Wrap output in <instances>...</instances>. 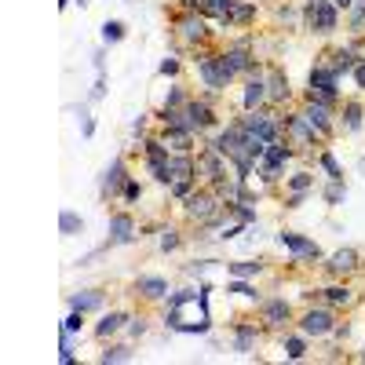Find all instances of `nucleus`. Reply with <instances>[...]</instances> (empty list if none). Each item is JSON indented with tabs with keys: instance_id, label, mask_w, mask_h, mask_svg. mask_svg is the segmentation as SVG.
<instances>
[{
	"instance_id": "f257e3e1",
	"label": "nucleus",
	"mask_w": 365,
	"mask_h": 365,
	"mask_svg": "<svg viewBox=\"0 0 365 365\" xmlns=\"http://www.w3.org/2000/svg\"><path fill=\"white\" fill-rule=\"evenodd\" d=\"M216 103H220V96H208V91H194V99L182 106V125H187L201 143H205L208 135H216L220 125H223Z\"/></svg>"
},
{
	"instance_id": "f03ea898",
	"label": "nucleus",
	"mask_w": 365,
	"mask_h": 365,
	"mask_svg": "<svg viewBox=\"0 0 365 365\" xmlns=\"http://www.w3.org/2000/svg\"><path fill=\"white\" fill-rule=\"evenodd\" d=\"M340 73H336V66H332V55L329 51H322L318 58H314V66H311V73H307V96H314V99H322V103H332V106H340L344 103V88H340Z\"/></svg>"
},
{
	"instance_id": "7ed1b4c3",
	"label": "nucleus",
	"mask_w": 365,
	"mask_h": 365,
	"mask_svg": "<svg viewBox=\"0 0 365 365\" xmlns=\"http://www.w3.org/2000/svg\"><path fill=\"white\" fill-rule=\"evenodd\" d=\"M194 70H197L201 91H208V96H227V88L237 81V77L227 70L220 48H201L197 58H194Z\"/></svg>"
},
{
	"instance_id": "20e7f679",
	"label": "nucleus",
	"mask_w": 365,
	"mask_h": 365,
	"mask_svg": "<svg viewBox=\"0 0 365 365\" xmlns=\"http://www.w3.org/2000/svg\"><path fill=\"white\" fill-rule=\"evenodd\" d=\"M336 322H340V311H332L325 299L303 303V311L296 314V329H299L311 344H314V340H329L332 329H336Z\"/></svg>"
},
{
	"instance_id": "39448f33",
	"label": "nucleus",
	"mask_w": 365,
	"mask_h": 365,
	"mask_svg": "<svg viewBox=\"0 0 365 365\" xmlns=\"http://www.w3.org/2000/svg\"><path fill=\"white\" fill-rule=\"evenodd\" d=\"M282 128H285V143L296 150V154H318L322 146H329L311 125H307V117L299 113V106H285L282 110Z\"/></svg>"
},
{
	"instance_id": "423d86ee",
	"label": "nucleus",
	"mask_w": 365,
	"mask_h": 365,
	"mask_svg": "<svg viewBox=\"0 0 365 365\" xmlns=\"http://www.w3.org/2000/svg\"><path fill=\"white\" fill-rule=\"evenodd\" d=\"M299 8H303V29L314 37H332L344 22L340 8L332 0H299Z\"/></svg>"
},
{
	"instance_id": "0eeeda50",
	"label": "nucleus",
	"mask_w": 365,
	"mask_h": 365,
	"mask_svg": "<svg viewBox=\"0 0 365 365\" xmlns=\"http://www.w3.org/2000/svg\"><path fill=\"white\" fill-rule=\"evenodd\" d=\"M172 34H175V41L182 44V48H194V51H201V48H208V41H212V29H208V19L201 15V11H172Z\"/></svg>"
},
{
	"instance_id": "6e6552de",
	"label": "nucleus",
	"mask_w": 365,
	"mask_h": 365,
	"mask_svg": "<svg viewBox=\"0 0 365 365\" xmlns=\"http://www.w3.org/2000/svg\"><path fill=\"white\" fill-rule=\"evenodd\" d=\"M340 106H332V103H322V99H314V96H307V91H299V113L307 117V125L329 143L332 135L340 132V113H336Z\"/></svg>"
},
{
	"instance_id": "1a4fd4ad",
	"label": "nucleus",
	"mask_w": 365,
	"mask_h": 365,
	"mask_svg": "<svg viewBox=\"0 0 365 365\" xmlns=\"http://www.w3.org/2000/svg\"><path fill=\"white\" fill-rule=\"evenodd\" d=\"M179 208H182V220H187L190 227H197V223H208V220L220 216V212H223V197L201 182L197 190H190L187 197L179 201Z\"/></svg>"
},
{
	"instance_id": "9d476101",
	"label": "nucleus",
	"mask_w": 365,
	"mask_h": 365,
	"mask_svg": "<svg viewBox=\"0 0 365 365\" xmlns=\"http://www.w3.org/2000/svg\"><path fill=\"white\" fill-rule=\"evenodd\" d=\"M256 318L267 332H274V336H282V332H289L296 325V307L285 299V296H263L256 303Z\"/></svg>"
},
{
	"instance_id": "9b49d317",
	"label": "nucleus",
	"mask_w": 365,
	"mask_h": 365,
	"mask_svg": "<svg viewBox=\"0 0 365 365\" xmlns=\"http://www.w3.org/2000/svg\"><path fill=\"white\" fill-rule=\"evenodd\" d=\"M241 128H245L249 135L263 139L267 146L270 143H278L285 139V128H282V110H274V106H259V110H249V113H241Z\"/></svg>"
},
{
	"instance_id": "f8f14e48",
	"label": "nucleus",
	"mask_w": 365,
	"mask_h": 365,
	"mask_svg": "<svg viewBox=\"0 0 365 365\" xmlns=\"http://www.w3.org/2000/svg\"><path fill=\"white\" fill-rule=\"evenodd\" d=\"M296 158H299L296 150H292V146H289L285 139H278V143H270V146H267L263 161L256 165V175H259V179L267 182V187H278V182H285V175H289L285 168H289V165H292Z\"/></svg>"
},
{
	"instance_id": "ddd939ff",
	"label": "nucleus",
	"mask_w": 365,
	"mask_h": 365,
	"mask_svg": "<svg viewBox=\"0 0 365 365\" xmlns=\"http://www.w3.org/2000/svg\"><path fill=\"white\" fill-rule=\"evenodd\" d=\"M135 237H143L139 234V223H135V216L128 208H117V212H110V220H106V252L110 249H125V245H132Z\"/></svg>"
},
{
	"instance_id": "4468645a",
	"label": "nucleus",
	"mask_w": 365,
	"mask_h": 365,
	"mask_svg": "<svg viewBox=\"0 0 365 365\" xmlns=\"http://www.w3.org/2000/svg\"><path fill=\"white\" fill-rule=\"evenodd\" d=\"M278 245L292 256V263H322L325 252L314 237L299 234V230H278Z\"/></svg>"
},
{
	"instance_id": "2eb2a0df",
	"label": "nucleus",
	"mask_w": 365,
	"mask_h": 365,
	"mask_svg": "<svg viewBox=\"0 0 365 365\" xmlns=\"http://www.w3.org/2000/svg\"><path fill=\"white\" fill-rule=\"evenodd\" d=\"M332 282H351L354 274L361 270V252L354 249V245H344V249H336V252H329L322 263H318Z\"/></svg>"
},
{
	"instance_id": "dca6fc26",
	"label": "nucleus",
	"mask_w": 365,
	"mask_h": 365,
	"mask_svg": "<svg viewBox=\"0 0 365 365\" xmlns=\"http://www.w3.org/2000/svg\"><path fill=\"white\" fill-rule=\"evenodd\" d=\"M263 325H259V318H237V322H230V351L234 354H252L256 347H259V340H263Z\"/></svg>"
},
{
	"instance_id": "f3484780",
	"label": "nucleus",
	"mask_w": 365,
	"mask_h": 365,
	"mask_svg": "<svg viewBox=\"0 0 365 365\" xmlns=\"http://www.w3.org/2000/svg\"><path fill=\"white\" fill-rule=\"evenodd\" d=\"M263 81H267V106L285 110V106L292 103V84H289V73H285L278 63H267V66H263Z\"/></svg>"
},
{
	"instance_id": "a211bd4d",
	"label": "nucleus",
	"mask_w": 365,
	"mask_h": 365,
	"mask_svg": "<svg viewBox=\"0 0 365 365\" xmlns=\"http://www.w3.org/2000/svg\"><path fill=\"white\" fill-rule=\"evenodd\" d=\"M230 172V161L220 154V150H212V146H201L197 150V179L205 182V187H216V182H223Z\"/></svg>"
},
{
	"instance_id": "6ab92c4d",
	"label": "nucleus",
	"mask_w": 365,
	"mask_h": 365,
	"mask_svg": "<svg viewBox=\"0 0 365 365\" xmlns=\"http://www.w3.org/2000/svg\"><path fill=\"white\" fill-rule=\"evenodd\" d=\"M132 179L128 172V161L125 158H113L103 175H99V201H120V190H125V182Z\"/></svg>"
},
{
	"instance_id": "aec40b11",
	"label": "nucleus",
	"mask_w": 365,
	"mask_h": 365,
	"mask_svg": "<svg viewBox=\"0 0 365 365\" xmlns=\"http://www.w3.org/2000/svg\"><path fill=\"white\" fill-rule=\"evenodd\" d=\"M322 299L329 303L332 311H354L358 303H361V296H358V289L351 285V282H329L325 289H322Z\"/></svg>"
},
{
	"instance_id": "412c9836",
	"label": "nucleus",
	"mask_w": 365,
	"mask_h": 365,
	"mask_svg": "<svg viewBox=\"0 0 365 365\" xmlns=\"http://www.w3.org/2000/svg\"><path fill=\"white\" fill-rule=\"evenodd\" d=\"M128 322H132V314H128V311H106V314L96 322V329H91V336H96L99 344H106V340L120 336V332L128 329Z\"/></svg>"
},
{
	"instance_id": "4be33fe9",
	"label": "nucleus",
	"mask_w": 365,
	"mask_h": 365,
	"mask_svg": "<svg viewBox=\"0 0 365 365\" xmlns=\"http://www.w3.org/2000/svg\"><path fill=\"white\" fill-rule=\"evenodd\" d=\"M135 296L146 299V303H165L168 296V278H161V274H139V278L132 282Z\"/></svg>"
},
{
	"instance_id": "5701e85b",
	"label": "nucleus",
	"mask_w": 365,
	"mask_h": 365,
	"mask_svg": "<svg viewBox=\"0 0 365 365\" xmlns=\"http://www.w3.org/2000/svg\"><path fill=\"white\" fill-rule=\"evenodd\" d=\"M158 135L168 143L172 154H197L201 150V139L190 128H158Z\"/></svg>"
},
{
	"instance_id": "b1692460",
	"label": "nucleus",
	"mask_w": 365,
	"mask_h": 365,
	"mask_svg": "<svg viewBox=\"0 0 365 365\" xmlns=\"http://www.w3.org/2000/svg\"><path fill=\"white\" fill-rule=\"evenodd\" d=\"M66 307L70 311H81V314H96L106 307V292L103 289H77L66 296Z\"/></svg>"
},
{
	"instance_id": "393cba45",
	"label": "nucleus",
	"mask_w": 365,
	"mask_h": 365,
	"mask_svg": "<svg viewBox=\"0 0 365 365\" xmlns=\"http://www.w3.org/2000/svg\"><path fill=\"white\" fill-rule=\"evenodd\" d=\"M336 113H340V132L344 135H358L365 128V103L361 99H344Z\"/></svg>"
},
{
	"instance_id": "a878e982",
	"label": "nucleus",
	"mask_w": 365,
	"mask_h": 365,
	"mask_svg": "<svg viewBox=\"0 0 365 365\" xmlns=\"http://www.w3.org/2000/svg\"><path fill=\"white\" fill-rule=\"evenodd\" d=\"M259 106H267V81H263V73H252L241 84V113L259 110Z\"/></svg>"
},
{
	"instance_id": "bb28decb",
	"label": "nucleus",
	"mask_w": 365,
	"mask_h": 365,
	"mask_svg": "<svg viewBox=\"0 0 365 365\" xmlns=\"http://www.w3.org/2000/svg\"><path fill=\"white\" fill-rule=\"evenodd\" d=\"M329 55H332V66H336V73H340V77H351V73H354V66L361 63V51H358V48H351V44H336V48H329Z\"/></svg>"
},
{
	"instance_id": "cd10ccee",
	"label": "nucleus",
	"mask_w": 365,
	"mask_h": 365,
	"mask_svg": "<svg viewBox=\"0 0 365 365\" xmlns=\"http://www.w3.org/2000/svg\"><path fill=\"white\" fill-rule=\"evenodd\" d=\"M256 15H259V8L252 4V0H237L230 19L223 22V29H249V26H256Z\"/></svg>"
},
{
	"instance_id": "c85d7f7f",
	"label": "nucleus",
	"mask_w": 365,
	"mask_h": 365,
	"mask_svg": "<svg viewBox=\"0 0 365 365\" xmlns=\"http://www.w3.org/2000/svg\"><path fill=\"white\" fill-rule=\"evenodd\" d=\"M282 351H285L289 361H303V358H307V351H311V340L303 336L299 329H289V332H282Z\"/></svg>"
},
{
	"instance_id": "c756f323",
	"label": "nucleus",
	"mask_w": 365,
	"mask_h": 365,
	"mask_svg": "<svg viewBox=\"0 0 365 365\" xmlns=\"http://www.w3.org/2000/svg\"><path fill=\"white\" fill-rule=\"evenodd\" d=\"M263 274H267V263L263 259H227V278H263Z\"/></svg>"
},
{
	"instance_id": "7c9ffc66",
	"label": "nucleus",
	"mask_w": 365,
	"mask_h": 365,
	"mask_svg": "<svg viewBox=\"0 0 365 365\" xmlns=\"http://www.w3.org/2000/svg\"><path fill=\"white\" fill-rule=\"evenodd\" d=\"M285 190H296V194H314L318 190V179L311 168H296L285 175Z\"/></svg>"
},
{
	"instance_id": "2f4dec72",
	"label": "nucleus",
	"mask_w": 365,
	"mask_h": 365,
	"mask_svg": "<svg viewBox=\"0 0 365 365\" xmlns=\"http://www.w3.org/2000/svg\"><path fill=\"white\" fill-rule=\"evenodd\" d=\"M99 361H103V365H125V361H135V347H132V344H110V340H106V347L99 351Z\"/></svg>"
},
{
	"instance_id": "473e14b6",
	"label": "nucleus",
	"mask_w": 365,
	"mask_h": 365,
	"mask_svg": "<svg viewBox=\"0 0 365 365\" xmlns=\"http://www.w3.org/2000/svg\"><path fill=\"white\" fill-rule=\"evenodd\" d=\"M190 99H194V91H190L187 84L172 81V84H168V91H165V99H161V106H165V110H182Z\"/></svg>"
},
{
	"instance_id": "72a5a7b5",
	"label": "nucleus",
	"mask_w": 365,
	"mask_h": 365,
	"mask_svg": "<svg viewBox=\"0 0 365 365\" xmlns=\"http://www.w3.org/2000/svg\"><path fill=\"white\" fill-rule=\"evenodd\" d=\"M223 292L241 296V299H252V303H259V299H263V292L256 289V282H252V278H227V289H223Z\"/></svg>"
},
{
	"instance_id": "f704fd0d",
	"label": "nucleus",
	"mask_w": 365,
	"mask_h": 365,
	"mask_svg": "<svg viewBox=\"0 0 365 365\" xmlns=\"http://www.w3.org/2000/svg\"><path fill=\"white\" fill-rule=\"evenodd\" d=\"M234 4H237V0H205V4H201V15L208 19V22H227L230 19V11H234Z\"/></svg>"
},
{
	"instance_id": "c9c22d12",
	"label": "nucleus",
	"mask_w": 365,
	"mask_h": 365,
	"mask_svg": "<svg viewBox=\"0 0 365 365\" xmlns=\"http://www.w3.org/2000/svg\"><path fill=\"white\" fill-rule=\"evenodd\" d=\"M318 194H322V201H325L329 208H340V205L347 201V182H344V179H325V187H322Z\"/></svg>"
},
{
	"instance_id": "e433bc0d",
	"label": "nucleus",
	"mask_w": 365,
	"mask_h": 365,
	"mask_svg": "<svg viewBox=\"0 0 365 365\" xmlns=\"http://www.w3.org/2000/svg\"><path fill=\"white\" fill-rule=\"evenodd\" d=\"M274 19H278V26H285V29H303L299 0H296V4H278V8H274Z\"/></svg>"
},
{
	"instance_id": "4c0bfd02",
	"label": "nucleus",
	"mask_w": 365,
	"mask_h": 365,
	"mask_svg": "<svg viewBox=\"0 0 365 365\" xmlns=\"http://www.w3.org/2000/svg\"><path fill=\"white\" fill-rule=\"evenodd\" d=\"M58 234H63V237L84 234V216H81V212H73V208H63V212H58Z\"/></svg>"
},
{
	"instance_id": "58836bf2",
	"label": "nucleus",
	"mask_w": 365,
	"mask_h": 365,
	"mask_svg": "<svg viewBox=\"0 0 365 365\" xmlns=\"http://www.w3.org/2000/svg\"><path fill=\"white\" fill-rule=\"evenodd\" d=\"M314 165L325 172V179H344V165L336 161V154H332L329 146H322L318 154H314Z\"/></svg>"
},
{
	"instance_id": "ea45409f",
	"label": "nucleus",
	"mask_w": 365,
	"mask_h": 365,
	"mask_svg": "<svg viewBox=\"0 0 365 365\" xmlns=\"http://www.w3.org/2000/svg\"><path fill=\"white\" fill-rule=\"evenodd\" d=\"M99 37H103L106 48H113V44H120V41L128 37V26L120 22V19H106V22L99 26Z\"/></svg>"
},
{
	"instance_id": "a19ab883",
	"label": "nucleus",
	"mask_w": 365,
	"mask_h": 365,
	"mask_svg": "<svg viewBox=\"0 0 365 365\" xmlns=\"http://www.w3.org/2000/svg\"><path fill=\"white\" fill-rule=\"evenodd\" d=\"M158 249H161L165 256H168V252H179V249H182V230H179V227H161Z\"/></svg>"
},
{
	"instance_id": "79ce46f5",
	"label": "nucleus",
	"mask_w": 365,
	"mask_h": 365,
	"mask_svg": "<svg viewBox=\"0 0 365 365\" xmlns=\"http://www.w3.org/2000/svg\"><path fill=\"white\" fill-rule=\"evenodd\" d=\"M70 110H73L77 120H81V139H91V135H96V117H91L88 103H77V106H70Z\"/></svg>"
},
{
	"instance_id": "37998d69",
	"label": "nucleus",
	"mask_w": 365,
	"mask_h": 365,
	"mask_svg": "<svg viewBox=\"0 0 365 365\" xmlns=\"http://www.w3.org/2000/svg\"><path fill=\"white\" fill-rule=\"evenodd\" d=\"M58 361H63V365H73V361H77V351H73V332H63V329H58Z\"/></svg>"
},
{
	"instance_id": "c03bdc74",
	"label": "nucleus",
	"mask_w": 365,
	"mask_h": 365,
	"mask_svg": "<svg viewBox=\"0 0 365 365\" xmlns=\"http://www.w3.org/2000/svg\"><path fill=\"white\" fill-rule=\"evenodd\" d=\"M344 29H351V34H365V4H354L344 15Z\"/></svg>"
},
{
	"instance_id": "a18cd8bd",
	"label": "nucleus",
	"mask_w": 365,
	"mask_h": 365,
	"mask_svg": "<svg viewBox=\"0 0 365 365\" xmlns=\"http://www.w3.org/2000/svg\"><path fill=\"white\" fill-rule=\"evenodd\" d=\"M158 73H161V77H168V81H175V77L182 73V58H179L175 51H172V55H165L161 63H158Z\"/></svg>"
},
{
	"instance_id": "49530a36",
	"label": "nucleus",
	"mask_w": 365,
	"mask_h": 365,
	"mask_svg": "<svg viewBox=\"0 0 365 365\" xmlns=\"http://www.w3.org/2000/svg\"><path fill=\"white\" fill-rule=\"evenodd\" d=\"M125 332H128V340H132V344H135V340H143L146 332H150V318H146V314H132V322H128V329H125Z\"/></svg>"
},
{
	"instance_id": "de8ad7c7",
	"label": "nucleus",
	"mask_w": 365,
	"mask_h": 365,
	"mask_svg": "<svg viewBox=\"0 0 365 365\" xmlns=\"http://www.w3.org/2000/svg\"><path fill=\"white\" fill-rule=\"evenodd\" d=\"M150 125H158V120H154V113H139V117L132 120V135L143 143L146 135H154V132H150Z\"/></svg>"
},
{
	"instance_id": "09e8293b",
	"label": "nucleus",
	"mask_w": 365,
	"mask_h": 365,
	"mask_svg": "<svg viewBox=\"0 0 365 365\" xmlns=\"http://www.w3.org/2000/svg\"><path fill=\"white\" fill-rule=\"evenodd\" d=\"M139 197H143V182L132 175V179L125 182V190H120V205H135Z\"/></svg>"
},
{
	"instance_id": "8fccbe9b",
	"label": "nucleus",
	"mask_w": 365,
	"mask_h": 365,
	"mask_svg": "<svg viewBox=\"0 0 365 365\" xmlns=\"http://www.w3.org/2000/svg\"><path fill=\"white\" fill-rule=\"evenodd\" d=\"M84 318H88V314L70 311V314L63 318V325H58V329H63V332H73V336H81V332H84Z\"/></svg>"
},
{
	"instance_id": "3c124183",
	"label": "nucleus",
	"mask_w": 365,
	"mask_h": 365,
	"mask_svg": "<svg viewBox=\"0 0 365 365\" xmlns=\"http://www.w3.org/2000/svg\"><path fill=\"white\" fill-rule=\"evenodd\" d=\"M99 99H106V73H96V84L88 91V103H99Z\"/></svg>"
},
{
	"instance_id": "603ef678",
	"label": "nucleus",
	"mask_w": 365,
	"mask_h": 365,
	"mask_svg": "<svg viewBox=\"0 0 365 365\" xmlns=\"http://www.w3.org/2000/svg\"><path fill=\"white\" fill-rule=\"evenodd\" d=\"M311 194H296V190H285V197H282V205L289 208V212H296V208H303V201H307Z\"/></svg>"
},
{
	"instance_id": "864d4df0",
	"label": "nucleus",
	"mask_w": 365,
	"mask_h": 365,
	"mask_svg": "<svg viewBox=\"0 0 365 365\" xmlns=\"http://www.w3.org/2000/svg\"><path fill=\"white\" fill-rule=\"evenodd\" d=\"M220 259H194V263H187V274H194V278H201V274L208 270V267H216Z\"/></svg>"
},
{
	"instance_id": "5fc2aeb1",
	"label": "nucleus",
	"mask_w": 365,
	"mask_h": 365,
	"mask_svg": "<svg viewBox=\"0 0 365 365\" xmlns=\"http://www.w3.org/2000/svg\"><path fill=\"white\" fill-rule=\"evenodd\" d=\"M91 66H96V73H106V44H99L91 51Z\"/></svg>"
},
{
	"instance_id": "6e6d98bb",
	"label": "nucleus",
	"mask_w": 365,
	"mask_h": 365,
	"mask_svg": "<svg viewBox=\"0 0 365 365\" xmlns=\"http://www.w3.org/2000/svg\"><path fill=\"white\" fill-rule=\"evenodd\" d=\"M351 77H354V88H358V91H365V55H361V63L354 66V73H351Z\"/></svg>"
},
{
	"instance_id": "4d7b16f0",
	"label": "nucleus",
	"mask_w": 365,
	"mask_h": 365,
	"mask_svg": "<svg viewBox=\"0 0 365 365\" xmlns=\"http://www.w3.org/2000/svg\"><path fill=\"white\" fill-rule=\"evenodd\" d=\"M201 4H205V0H175L179 11H201Z\"/></svg>"
},
{
	"instance_id": "13d9d810",
	"label": "nucleus",
	"mask_w": 365,
	"mask_h": 365,
	"mask_svg": "<svg viewBox=\"0 0 365 365\" xmlns=\"http://www.w3.org/2000/svg\"><path fill=\"white\" fill-rule=\"evenodd\" d=\"M332 4H336V8H340V15H347V11H351V8L358 4V0H332Z\"/></svg>"
},
{
	"instance_id": "bf43d9fd",
	"label": "nucleus",
	"mask_w": 365,
	"mask_h": 365,
	"mask_svg": "<svg viewBox=\"0 0 365 365\" xmlns=\"http://www.w3.org/2000/svg\"><path fill=\"white\" fill-rule=\"evenodd\" d=\"M354 361H361V365H365V344H361V347L354 351Z\"/></svg>"
},
{
	"instance_id": "052dcab7",
	"label": "nucleus",
	"mask_w": 365,
	"mask_h": 365,
	"mask_svg": "<svg viewBox=\"0 0 365 365\" xmlns=\"http://www.w3.org/2000/svg\"><path fill=\"white\" fill-rule=\"evenodd\" d=\"M73 4H77L81 11H88V8H91V0H73Z\"/></svg>"
},
{
	"instance_id": "680f3d73",
	"label": "nucleus",
	"mask_w": 365,
	"mask_h": 365,
	"mask_svg": "<svg viewBox=\"0 0 365 365\" xmlns=\"http://www.w3.org/2000/svg\"><path fill=\"white\" fill-rule=\"evenodd\" d=\"M55 4H58V11H66V8L73 4V0H55Z\"/></svg>"
},
{
	"instance_id": "e2e57ef3",
	"label": "nucleus",
	"mask_w": 365,
	"mask_h": 365,
	"mask_svg": "<svg viewBox=\"0 0 365 365\" xmlns=\"http://www.w3.org/2000/svg\"><path fill=\"white\" fill-rule=\"evenodd\" d=\"M358 168H361V172H365V158H361V161H358Z\"/></svg>"
},
{
	"instance_id": "0e129e2a",
	"label": "nucleus",
	"mask_w": 365,
	"mask_h": 365,
	"mask_svg": "<svg viewBox=\"0 0 365 365\" xmlns=\"http://www.w3.org/2000/svg\"><path fill=\"white\" fill-rule=\"evenodd\" d=\"M358 4H365V0H358Z\"/></svg>"
},
{
	"instance_id": "69168bd1",
	"label": "nucleus",
	"mask_w": 365,
	"mask_h": 365,
	"mask_svg": "<svg viewBox=\"0 0 365 365\" xmlns=\"http://www.w3.org/2000/svg\"><path fill=\"white\" fill-rule=\"evenodd\" d=\"M361 299H365V296H361Z\"/></svg>"
}]
</instances>
